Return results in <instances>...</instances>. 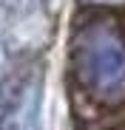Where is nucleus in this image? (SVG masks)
Masks as SVG:
<instances>
[{
  "mask_svg": "<svg viewBox=\"0 0 125 130\" xmlns=\"http://www.w3.org/2000/svg\"><path fill=\"white\" fill-rule=\"evenodd\" d=\"M88 3H94V6H119L125 0H88Z\"/></svg>",
  "mask_w": 125,
  "mask_h": 130,
  "instance_id": "obj_2",
  "label": "nucleus"
},
{
  "mask_svg": "<svg viewBox=\"0 0 125 130\" xmlns=\"http://www.w3.org/2000/svg\"><path fill=\"white\" fill-rule=\"evenodd\" d=\"M80 57L85 79L97 93L114 96L125 88V40L111 23L88 31Z\"/></svg>",
  "mask_w": 125,
  "mask_h": 130,
  "instance_id": "obj_1",
  "label": "nucleus"
}]
</instances>
